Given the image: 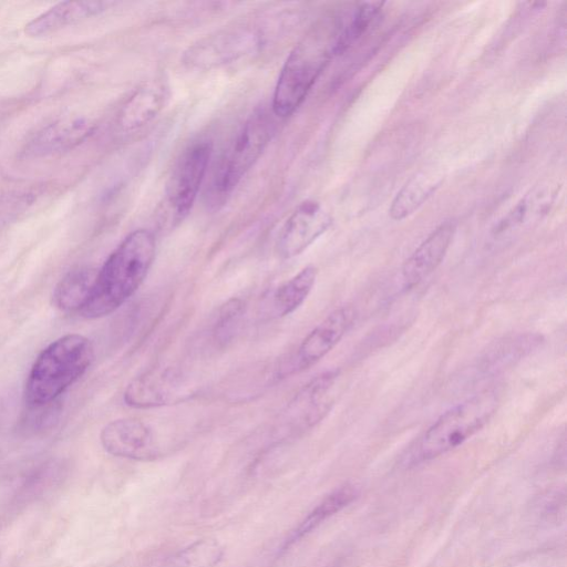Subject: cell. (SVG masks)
<instances>
[{
	"instance_id": "6da1fadb",
	"label": "cell",
	"mask_w": 567,
	"mask_h": 567,
	"mask_svg": "<svg viewBox=\"0 0 567 567\" xmlns=\"http://www.w3.org/2000/svg\"><path fill=\"white\" fill-rule=\"evenodd\" d=\"M155 257V238L147 229L128 234L97 270L91 296L79 315L105 317L126 302L144 281Z\"/></svg>"
},
{
	"instance_id": "7a4b0ae2",
	"label": "cell",
	"mask_w": 567,
	"mask_h": 567,
	"mask_svg": "<svg viewBox=\"0 0 567 567\" xmlns=\"http://www.w3.org/2000/svg\"><path fill=\"white\" fill-rule=\"evenodd\" d=\"M94 358L92 342L79 333H69L51 342L35 359L24 390L31 409L53 403L89 369Z\"/></svg>"
},
{
	"instance_id": "3957f363",
	"label": "cell",
	"mask_w": 567,
	"mask_h": 567,
	"mask_svg": "<svg viewBox=\"0 0 567 567\" xmlns=\"http://www.w3.org/2000/svg\"><path fill=\"white\" fill-rule=\"evenodd\" d=\"M338 31L327 23L316 25L290 52L274 91L271 107L276 116L288 117L302 104L334 55Z\"/></svg>"
},
{
	"instance_id": "277c9868",
	"label": "cell",
	"mask_w": 567,
	"mask_h": 567,
	"mask_svg": "<svg viewBox=\"0 0 567 567\" xmlns=\"http://www.w3.org/2000/svg\"><path fill=\"white\" fill-rule=\"evenodd\" d=\"M499 393L486 389L445 411L411 449L409 464L434 460L463 444L496 413Z\"/></svg>"
},
{
	"instance_id": "5b68a950",
	"label": "cell",
	"mask_w": 567,
	"mask_h": 567,
	"mask_svg": "<svg viewBox=\"0 0 567 567\" xmlns=\"http://www.w3.org/2000/svg\"><path fill=\"white\" fill-rule=\"evenodd\" d=\"M274 133V122L265 111H257L245 122L221 155L214 173L209 198L221 203L257 162Z\"/></svg>"
},
{
	"instance_id": "8992f818",
	"label": "cell",
	"mask_w": 567,
	"mask_h": 567,
	"mask_svg": "<svg viewBox=\"0 0 567 567\" xmlns=\"http://www.w3.org/2000/svg\"><path fill=\"white\" fill-rule=\"evenodd\" d=\"M212 144L197 142L184 151L169 177L166 198L175 220H182L192 209L204 181L212 155Z\"/></svg>"
},
{
	"instance_id": "52a82bcc",
	"label": "cell",
	"mask_w": 567,
	"mask_h": 567,
	"mask_svg": "<svg viewBox=\"0 0 567 567\" xmlns=\"http://www.w3.org/2000/svg\"><path fill=\"white\" fill-rule=\"evenodd\" d=\"M261 35L250 25L226 28L194 44L185 62L194 68L210 69L229 63L260 47Z\"/></svg>"
},
{
	"instance_id": "ba28073f",
	"label": "cell",
	"mask_w": 567,
	"mask_h": 567,
	"mask_svg": "<svg viewBox=\"0 0 567 567\" xmlns=\"http://www.w3.org/2000/svg\"><path fill=\"white\" fill-rule=\"evenodd\" d=\"M100 440L109 454L122 458L152 461L162 454L153 430L137 419L111 421L102 429Z\"/></svg>"
},
{
	"instance_id": "9c48e42d",
	"label": "cell",
	"mask_w": 567,
	"mask_h": 567,
	"mask_svg": "<svg viewBox=\"0 0 567 567\" xmlns=\"http://www.w3.org/2000/svg\"><path fill=\"white\" fill-rule=\"evenodd\" d=\"M354 318L355 311L350 306H342L329 313L301 341L288 374L306 370L327 355L351 328Z\"/></svg>"
},
{
	"instance_id": "30bf717a",
	"label": "cell",
	"mask_w": 567,
	"mask_h": 567,
	"mask_svg": "<svg viewBox=\"0 0 567 567\" xmlns=\"http://www.w3.org/2000/svg\"><path fill=\"white\" fill-rule=\"evenodd\" d=\"M184 384L172 368L156 367L135 377L126 386L124 402L134 409L172 404L185 395Z\"/></svg>"
},
{
	"instance_id": "8fae6325",
	"label": "cell",
	"mask_w": 567,
	"mask_h": 567,
	"mask_svg": "<svg viewBox=\"0 0 567 567\" xmlns=\"http://www.w3.org/2000/svg\"><path fill=\"white\" fill-rule=\"evenodd\" d=\"M94 132V124L80 116L55 120L41 127L25 143L22 156L41 158L69 152Z\"/></svg>"
},
{
	"instance_id": "7c38bea8",
	"label": "cell",
	"mask_w": 567,
	"mask_h": 567,
	"mask_svg": "<svg viewBox=\"0 0 567 567\" xmlns=\"http://www.w3.org/2000/svg\"><path fill=\"white\" fill-rule=\"evenodd\" d=\"M330 214L315 200L301 203L285 223L278 238V252L292 258L307 249L331 225Z\"/></svg>"
},
{
	"instance_id": "4fadbf2b",
	"label": "cell",
	"mask_w": 567,
	"mask_h": 567,
	"mask_svg": "<svg viewBox=\"0 0 567 567\" xmlns=\"http://www.w3.org/2000/svg\"><path fill=\"white\" fill-rule=\"evenodd\" d=\"M339 374L338 370L322 372L295 395L288 411L297 426L309 429L328 414L334 402Z\"/></svg>"
},
{
	"instance_id": "5bb4252c",
	"label": "cell",
	"mask_w": 567,
	"mask_h": 567,
	"mask_svg": "<svg viewBox=\"0 0 567 567\" xmlns=\"http://www.w3.org/2000/svg\"><path fill=\"white\" fill-rule=\"evenodd\" d=\"M454 234L455 224L451 220L444 221L415 248L402 266L401 276L405 288L417 286L440 266Z\"/></svg>"
},
{
	"instance_id": "9a60e30c",
	"label": "cell",
	"mask_w": 567,
	"mask_h": 567,
	"mask_svg": "<svg viewBox=\"0 0 567 567\" xmlns=\"http://www.w3.org/2000/svg\"><path fill=\"white\" fill-rule=\"evenodd\" d=\"M113 4L110 1L60 2L30 21L24 31L29 37H45L96 16Z\"/></svg>"
},
{
	"instance_id": "2e32d148",
	"label": "cell",
	"mask_w": 567,
	"mask_h": 567,
	"mask_svg": "<svg viewBox=\"0 0 567 567\" xmlns=\"http://www.w3.org/2000/svg\"><path fill=\"white\" fill-rule=\"evenodd\" d=\"M168 96L169 90L163 80L148 81L124 103L118 113V125L125 131L144 126L159 114Z\"/></svg>"
},
{
	"instance_id": "e0dca14e",
	"label": "cell",
	"mask_w": 567,
	"mask_h": 567,
	"mask_svg": "<svg viewBox=\"0 0 567 567\" xmlns=\"http://www.w3.org/2000/svg\"><path fill=\"white\" fill-rule=\"evenodd\" d=\"M442 179L431 169L417 172L396 193L389 208L390 217L402 220L412 215L436 192Z\"/></svg>"
},
{
	"instance_id": "ac0fdd59",
	"label": "cell",
	"mask_w": 567,
	"mask_h": 567,
	"mask_svg": "<svg viewBox=\"0 0 567 567\" xmlns=\"http://www.w3.org/2000/svg\"><path fill=\"white\" fill-rule=\"evenodd\" d=\"M96 274L97 270L89 267L70 270L53 290L54 307L63 312L80 313L91 296Z\"/></svg>"
},
{
	"instance_id": "d6986e66",
	"label": "cell",
	"mask_w": 567,
	"mask_h": 567,
	"mask_svg": "<svg viewBox=\"0 0 567 567\" xmlns=\"http://www.w3.org/2000/svg\"><path fill=\"white\" fill-rule=\"evenodd\" d=\"M546 188H535L507 214L497 225L495 236H503L540 218L548 209L553 196Z\"/></svg>"
},
{
	"instance_id": "ffe728a7",
	"label": "cell",
	"mask_w": 567,
	"mask_h": 567,
	"mask_svg": "<svg viewBox=\"0 0 567 567\" xmlns=\"http://www.w3.org/2000/svg\"><path fill=\"white\" fill-rule=\"evenodd\" d=\"M317 278V268L307 266L279 286L272 298L276 312L284 317L296 311L311 292Z\"/></svg>"
},
{
	"instance_id": "44dd1931",
	"label": "cell",
	"mask_w": 567,
	"mask_h": 567,
	"mask_svg": "<svg viewBox=\"0 0 567 567\" xmlns=\"http://www.w3.org/2000/svg\"><path fill=\"white\" fill-rule=\"evenodd\" d=\"M354 496L355 491L351 486L340 487L328 495L290 534L282 546V550H287L290 546H292L296 542L315 529L329 516L338 513L341 508L351 503Z\"/></svg>"
},
{
	"instance_id": "7402d4cb",
	"label": "cell",
	"mask_w": 567,
	"mask_h": 567,
	"mask_svg": "<svg viewBox=\"0 0 567 567\" xmlns=\"http://www.w3.org/2000/svg\"><path fill=\"white\" fill-rule=\"evenodd\" d=\"M542 337L535 333L518 334L498 342L483 359V368L487 371L504 369L524 358L539 346Z\"/></svg>"
},
{
	"instance_id": "603a6c76",
	"label": "cell",
	"mask_w": 567,
	"mask_h": 567,
	"mask_svg": "<svg viewBox=\"0 0 567 567\" xmlns=\"http://www.w3.org/2000/svg\"><path fill=\"white\" fill-rule=\"evenodd\" d=\"M382 6V2H363L355 8L349 21L338 31L334 54L349 50L363 37Z\"/></svg>"
},
{
	"instance_id": "cb8c5ba5",
	"label": "cell",
	"mask_w": 567,
	"mask_h": 567,
	"mask_svg": "<svg viewBox=\"0 0 567 567\" xmlns=\"http://www.w3.org/2000/svg\"><path fill=\"white\" fill-rule=\"evenodd\" d=\"M224 549L214 539L196 540L173 558L174 567H215L223 558Z\"/></svg>"
},
{
	"instance_id": "d4e9b609",
	"label": "cell",
	"mask_w": 567,
	"mask_h": 567,
	"mask_svg": "<svg viewBox=\"0 0 567 567\" xmlns=\"http://www.w3.org/2000/svg\"><path fill=\"white\" fill-rule=\"evenodd\" d=\"M244 311V302L239 298H231L226 301L217 313L215 321V336L220 339H227L233 331Z\"/></svg>"
}]
</instances>
